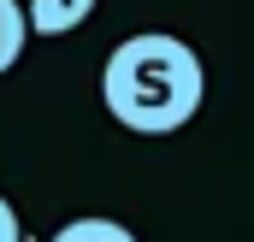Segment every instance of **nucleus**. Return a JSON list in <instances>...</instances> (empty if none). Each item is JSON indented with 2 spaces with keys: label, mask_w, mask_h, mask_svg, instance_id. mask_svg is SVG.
<instances>
[{
  "label": "nucleus",
  "mask_w": 254,
  "mask_h": 242,
  "mask_svg": "<svg viewBox=\"0 0 254 242\" xmlns=\"http://www.w3.org/2000/svg\"><path fill=\"white\" fill-rule=\"evenodd\" d=\"M201 95H207L201 54L184 36H166V30L119 42L107 71H101L107 113L125 130H136V136H172V130H184L201 113Z\"/></svg>",
  "instance_id": "nucleus-1"
},
{
  "label": "nucleus",
  "mask_w": 254,
  "mask_h": 242,
  "mask_svg": "<svg viewBox=\"0 0 254 242\" xmlns=\"http://www.w3.org/2000/svg\"><path fill=\"white\" fill-rule=\"evenodd\" d=\"M24 12H30L36 36H65V30H77L95 12V0H24Z\"/></svg>",
  "instance_id": "nucleus-2"
},
{
  "label": "nucleus",
  "mask_w": 254,
  "mask_h": 242,
  "mask_svg": "<svg viewBox=\"0 0 254 242\" xmlns=\"http://www.w3.org/2000/svg\"><path fill=\"white\" fill-rule=\"evenodd\" d=\"M30 12H24V0H0V77L12 71V65L24 60V48H30Z\"/></svg>",
  "instance_id": "nucleus-3"
},
{
  "label": "nucleus",
  "mask_w": 254,
  "mask_h": 242,
  "mask_svg": "<svg viewBox=\"0 0 254 242\" xmlns=\"http://www.w3.org/2000/svg\"><path fill=\"white\" fill-rule=\"evenodd\" d=\"M48 242H136V231L119 225V219H71V225H60Z\"/></svg>",
  "instance_id": "nucleus-4"
},
{
  "label": "nucleus",
  "mask_w": 254,
  "mask_h": 242,
  "mask_svg": "<svg viewBox=\"0 0 254 242\" xmlns=\"http://www.w3.org/2000/svg\"><path fill=\"white\" fill-rule=\"evenodd\" d=\"M0 242H30L24 237V225H18V213H12V201L0 195Z\"/></svg>",
  "instance_id": "nucleus-5"
}]
</instances>
